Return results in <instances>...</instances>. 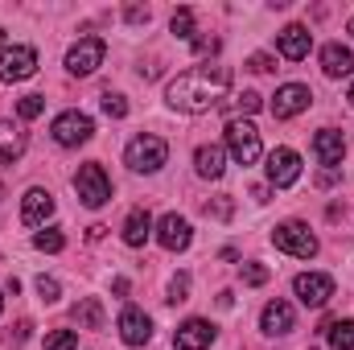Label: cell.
I'll return each mask as SVG.
<instances>
[{"label":"cell","mask_w":354,"mask_h":350,"mask_svg":"<svg viewBox=\"0 0 354 350\" xmlns=\"http://www.w3.org/2000/svg\"><path fill=\"white\" fill-rule=\"evenodd\" d=\"M227 91H231V66H194L165 87V99H169L174 111L202 116V111L218 107Z\"/></svg>","instance_id":"1"},{"label":"cell","mask_w":354,"mask_h":350,"mask_svg":"<svg viewBox=\"0 0 354 350\" xmlns=\"http://www.w3.org/2000/svg\"><path fill=\"white\" fill-rule=\"evenodd\" d=\"M124 161H128V169H136V174H157V169L169 161V145H165L161 136L145 132V136H136V140L124 149Z\"/></svg>","instance_id":"2"},{"label":"cell","mask_w":354,"mask_h":350,"mask_svg":"<svg viewBox=\"0 0 354 350\" xmlns=\"http://www.w3.org/2000/svg\"><path fill=\"white\" fill-rule=\"evenodd\" d=\"M272 243H276V252H284V256H297V260H309V256H317V235H313L305 223H297V219L280 223V227L272 231Z\"/></svg>","instance_id":"3"},{"label":"cell","mask_w":354,"mask_h":350,"mask_svg":"<svg viewBox=\"0 0 354 350\" xmlns=\"http://www.w3.org/2000/svg\"><path fill=\"white\" fill-rule=\"evenodd\" d=\"M227 153H231L239 165H256V161H260V132H256V124L231 120V124H227Z\"/></svg>","instance_id":"4"},{"label":"cell","mask_w":354,"mask_h":350,"mask_svg":"<svg viewBox=\"0 0 354 350\" xmlns=\"http://www.w3.org/2000/svg\"><path fill=\"white\" fill-rule=\"evenodd\" d=\"M37 75V50L33 46H4L0 50V83H25Z\"/></svg>","instance_id":"5"},{"label":"cell","mask_w":354,"mask_h":350,"mask_svg":"<svg viewBox=\"0 0 354 350\" xmlns=\"http://www.w3.org/2000/svg\"><path fill=\"white\" fill-rule=\"evenodd\" d=\"M75 190H79L83 206H103V202H111V181H107V174H103L99 161H91V165H83V169L75 174Z\"/></svg>","instance_id":"6"},{"label":"cell","mask_w":354,"mask_h":350,"mask_svg":"<svg viewBox=\"0 0 354 350\" xmlns=\"http://www.w3.org/2000/svg\"><path fill=\"white\" fill-rule=\"evenodd\" d=\"M50 132H54V140H58L62 149H79V145L91 140L95 124H91V116H83V111H62V116L50 124Z\"/></svg>","instance_id":"7"},{"label":"cell","mask_w":354,"mask_h":350,"mask_svg":"<svg viewBox=\"0 0 354 350\" xmlns=\"http://www.w3.org/2000/svg\"><path fill=\"white\" fill-rule=\"evenodd\" d=\"M292 288H297L301 305H309V309H322V305L334 297V276H326V272H301V276L292 280Z\"/></svg>","instance_id":"8"},{"label":"cell","mask_w":354,"mask_h":350,"mask_svg":"<svg viewBox=\"0 0 354 350\" xmlns=\"http://www.w3.org/2000/svg\"><path fill=\"white\" fill-rule=\"evenodd\" d=\"M103 54H107V42L103 37H83L71 54H66V71L71 75H95L103 66Z\"/></svg>","instance_id":"9"},{"label":"cell","mask_w":354,"mask_h":350,"mask_svg":"<svg viewBox=\"0 0 354 350\" xmlns=\"http://www.w3.org/2000/svg\"><path fill=\"white\" fill-rule=\"evenodd\" d=\"M309 103H313V95H309L305 83H284V87L276 91V99H272V116H276V120H292V116H301Z\"/></svg>","instance_id":"10"},{"label":"cell","mask_w":354,"mask_h":350,"mask_svg":"<svg viewBox=\"0 0 354 350\" xmlns=\"http://www.w3.org/2000/svg\"><path fill=\"white\" fill-rule=\"evenodd\" d=\"M297 177H301V157H297L292 149H272V153H268V181H272L276 190L292 185Z\"/></svg>","instance_id":"11"},{"label":"cell","mask_w":354,"mask_h":350,"mask_svg":"<svg viewBox=\"0 0 354 350\" xmlns=\"http://www.w3.org/2000/svg\"><path fill=\"white\" fill-rule=\"evenodd\" d=\"M210 342H214V326H210L206 317H189V322H181L174 330L177 350H206Z\"/></svg>","instance_id":"12"},{"label":"cell","mask_w":354,"mask_h":350,"mask_svg":"<svg viewBox=\"0 0 354 350\" xmlns=\"http://www.w3.org/2000/svg\"><path fill=\"white\" fill-rule=\"evenodd\" d=\"M50 214H54V194L41 190V185H33V190L21 198V223H25V227H41Z\"/></svg>","instance_id":"13"},{"label":"cell","mask_w":354,"mask_h":350,"mask_svg":"<svg viewBox=\"0 0 354 350\" xmlns=\"http://www.w3.org/2000/svg\"><path fill=\"white\" fill-rule=\"evenodd\" d=\"M189 239H194V231H189V223H185L181 214H165V219L157 223V243H161L165 252H185Z\"/></svg>","instance_id":"14"},{"label":"cell","mask_w":354,"mask_h":350,"mask_svg":"<svg viewBox=\"0 0 354 350\" xmlns=\"http://www.w3.org/2000/svg\"><path fill=\"white\" fill-rule=\"evenodd\" d=\"M309 46H313V37H309V29H305V25H284V29L276 33V50H280L288 62L309 58Z\"/></svg>","instance_id":"15"},{"label":"cell","mask_w":354,"mask_h":350,"mask_svg":"<svg viewBox=\"0 0 354 350\" xmlns=\"http://www.w3.org/2000/svg\"><path fill=\"white\" fill-rule=\"evenodd\" d=\"M120 338L128 342V347H145L149 338H153V322H149V313H140V309H124L120 313Z\"/></svg>","instance_id":"16"},{"label":"cell","mask_w":354,"mask_h":350,"mask_svg":"<svg viewBox=\"0 0 354 350\" xmlns=\"http://www.w3.org/2000/svg\"><path fill=\"white\" fill-rule=\"evenodd\" d=\"M313 153H317V161H322V165L338 169V165H342V157H346L342 132H334V128H322V132L313 136Z\"/></svg>","instance_id":"17"},{"label":"cell","mask_w":354,"mask_h":350,"mask_svg":"<svg viewBox=\"0 0 354 350\" xmlns=\"http://www.w3.org/2000/svg\"><path fill=\"white\" fill-rule=\"evenodd\" d=\"M21 153H25V132H21L17 124L0 120V169L17 165V161H21Z\"/></svg>","instance_id":"18"},{"label":"cell","mask_w":354,"mask_h":350,"mask_svg":"<svg viewBox=\"0 0 354 350\" xmlns=\"http://www.w3.org/2000/svg\"><path fill=\"white\" fill-rule=\"evenodd\" d=\"M322 71L330 75V79H342V75H354V54L342 46V42H330L326 50H322Z\"/></svg>","instance_id":"19"},{"label":"cell","mask_w":354,"mask_h":350,"mask_svg":"<svg viewBox=\"0 0 354 350\" xmlns=\"http://www.w3.org/2000/svg\"><path fill=\"white\" fill-rule=\"evenodd\" d=\"M260 326H264L268 334H288V330L297 326V313H292V305H288V301H268Z\"/></svg>","instance_id":"20"},{"label":"cell","mask_w":354,"mask_h":350,"mask_svg":"<svg viewBox=\"0 0 354 350\" xmlns=\"http://www.w3.org/2000/svg\"><path fill=\"white\" fill-rule=\"evenodd\" d=\"M149 235H153V219H149V210L136 206V210L124 219V243H128V248H145Z\"/></svg>","instance_id":"21"},{"label":"cell","mask_w":354,"mask_h":350,"mask_svg":"<svg viewBox=\"0 0 354 350\" xmlns=\"http://www.w3.org/2000/svg\"><path fill=\"white\" fill-rule=\"evenodd\" d=\"M194 165H198V174L202 177H210V181H218L223 177V145H202L198 153H194Z\"/></svg>","instance_id":"22"},{"label":"cell","mask_w":354,"mask_h":350,"mask_svg":"<svg viewBox=\"0 0 354 350\" xmlns=\"http://www.w3.org/2000/svg\"><path fill=\"white\" fill-rule=\"evenodd\" d=\"M75 326H79V330H103V305H99L95 297H83V301L75 305Z\"/></svg>","instance_id":"23"},{"label":"cell","mask_w":354,"mask_h":350,"mask_svg":"<svg viewBox=\"0 0 354 350\" xmlns=\"http://www.w3.org/2000/svg\"><path fill=\"white\" fill-rule=\"evenodd\" d=\"M33 248L54 256V252H62V248H66V235H62L58 227H46V231H37V235H33Z\"/></svg>","instance_id":"24"},{"label":"cell","mask_w":354,"mask_h":350,"mask_svg":"<svg viewBox=\"0 0 354 350\" xmlns=\"http://www.w3.org/2000/svg\"><path fill=\"white\" fill-rule=\"evenodd\" d=\"M227 111L239 120V116H252V111H260V95L256 91H243V95H235L231 103H227Z\"/></svg>","instance_id":"25"},{"label":"cell","mask_w":354,"mask_h":350,"mask_svg":"<svg viewBox=\"0 0 354 350\" xmlns=\"http://www.w3.org/2000/svg\"><path fill=\"white\" fill-rule=\"evenodd\" d=\"M169 29H174V37H181V42H194V8H177Z\"/></svg>","instance_id":"26"},{"label":"cell","mask_w":354,"mask_h":350,"mask_svg":"<svg viewBox=\"0 0 354 350\" xmlns=\"http://www.w3.org/2000/svg\"><path fill=\"white\" fill-rule=\"evenodd\" d=\"M330 350H354V322L330 326Z\"/></svg>","instance_id":"27"},{"label":"cell","mask_w":354,"mask_h":350,"mask_svg":"<svg viewBox=\"0 0 354 350\" xmlns=\"http://www.w3.org/2000/svg\"><path fill=\"white\" fill-rule=\"evenodd\" d=\"M46 350H79V330H54V334H46Z\"/></svg>","instance_id":"28"},{"label":"cell","mask_w":354,"mask_h":350,"mask_svg":"<svg viewBox=\"0 0 354 350\" xmlns=\"http://www.w3.org/2000/svg\"><path fill=\"white\" fill-rule=\"evenodd\" d=\"M169 305H181V301H189V272H177L174 280H169V297H165Z\"/></svg>","instance_id":"29"},{"label":"cell","mask_w":354,"mask_h":350,"mask_svg":"<svg viewBox=\"0 0 354 350\" xmlns=\"http://www.w3.org/2000/svg\"><path fill=\"white\" fill-rule=\"evenodd\" d=\"M17 111H21V120H37V116L46 111V95H25V99L17 103Z\"/></svg>","instance_id":"30"},{"label":"cell","mask_w":354,"mask_h":350,"mask_svg":"<svg viewBox=\"0 0 354 350\" xmlns=\"http://www.w3.org/2000/svg\"><path fill=\"white\" fill-rule=\"evenodd\" d=\"M103 111H107L111 120H124V116H128V99H124V95H111V91H107V95H103Z\"/></svg>","instance_id":"31"},{"label":"cell","mask_w":354,"mask_h":350,"mask_svg":"<svg viewBox=\"0 0 354 350\" xmlns=\"http://www.w3.org/2000/svg\"><path fill=\"white\" fill-rule=\"evenodd\" d=\"M268 272L264 264H243V284H252V288H260V284H268Z\"/></svg>","instance_id":"32"},{"label":"cell","mask_w":354,"mask_h":350,"mask_svg":"<svg viewBox=\"0 0 354 350\" xmlns=\"http://www.w3.org/2000/svg\"><path fill=\"white\" fill-rule=\"evenodd\" d=\"M37 293H41V301H46V305H54V301L62 297V288H58V280H54V276H41V280H37Z\"/></svg>","instance_id":"33"},{"label":"cell","mask_w":354,"mask_h":350,"mask_svg":"<svg viewBox=\"0 0 354 350\" xmlns=\"http://www.w3.org/2000/svg\"><path fill=\"white\" fill-rule=\"evenodd\" d=\"M231 210H235V202H231V198H214V202L206 206V214H214V219H223V223L231 219Z\"/></svg>","instance_id":"34"},{"label":"cell","mask_w":354,"mask_h":350,"mask_svg":"<svg viewBox=\"0 0 354 350\" xmlns=\"http://www.w3.org/2000/svg\"><path fill=\"white\" fill-rule=\"evenodd\" d=\"M218 50V37H194V54H214Z\"/></svg>","instance_id":"35"},{"label":"cell","mask_w":354,"mask_h":350,"mask_svg":"<svg viewBox=\"0 0 354 350\" xmlns=\"http://www.w3.org/2000/svg\"><path fill=\"white\" fill-rule=\"evenodd\" d=\"M248 66H252V71H260V75H264V71H272V66H276V62H272V58H268V54H252V58H248Z\"/></svg>","instance_id":"36"},{"label":"cell","mask_w":354,"mask_h":350,"mask_svg":"<svg viewBox=\"0 0 354 350\" xmlns=\"http://www.w3.org/2000/svg\"><path fill=\"white\" fill-rule=\"evenodd\" d=\"M124 17H128L132 25H149V8H140V4H132V8H128Z\"/></svg>","instance_id":"37"},{"label":"cell","mask_w":354,"mask_h":350,"mask_svg":"<svg viewBox=\"0 0 354 350\" xmlns=\"http://www.w3.org/2000/svg\"><path fill=\"white\" fill-rule=\"evenodd\" d=\"M334 181H338V169H322V174H317V185H322V190L334 185Z\"/></svg>","instance_id":"38"},{"label":"cell","mask_w":354,"mask_h":350,"mask_svg":"<svg viewBox=\"0 0 354 350\" xmlns=\"http://www.w3.org/2000/svg\"><path fill=\"white\" fill-rule=\"evenodd\" d=\"M346 99H351V103H354V83H351V91H346Z\"/></svg>","instance_id":"39"},{"label":"cell","mask_w":354,"mask_h":350,"mask_svg":"<svg viewBox=\"0 0 354 350\" xmlns=\"http://www.w3.org/2000/svg\"><path fill=\"white\" fill-rule=\"evenodd\" d=\"M0 46H4V29H0Z\"/></svg>","instance_id":"40"},{"label":"cell","mask_w":354,"mask_h":350,"mask_svg":"<svg viewBox=\"0 0 354 350\" xmlns=\"http://www.w3.org/2000/svg\"><path fill=\"white\" fill-rule=\"evenodd\" d=\"M351 33H354V17H351Z\"/></svg>","instance_id":"41"},{"label":"cell","mask_w":354,"mask_h":350,"mask_svg":"<svg viewBox=\"0 0 354 350\" xmlns=\"http://www.w3.org/2000/svg\"><path fill=\"white\" fill-rule=\"evenodd\" d=\"M0 309H4V297H0Z\"/></svg>","instance_id":"42"}]
</instances>
